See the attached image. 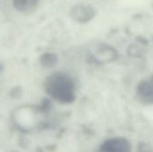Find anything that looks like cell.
I'll use <instances>...</instances> for the list:
<instances>
[{"label": "cell", "instance_id": "6da1fadb", "mask_svg": "<svg viewBox=\"0 0 153 152\" xmlns=\"http://www.w3.org/2000/svg\"><path fill=\"white\" fill-rule=\"evenodd\" d=\"M43 88L48 97L58 104L71 105L76 100V83L65 72L57 71L50 73L46 78Z\"/></svg>", "mask_w": 153, "mask_h": 152}, {"label": "cell", "instance_id": "7a4b0ae2", "mask_svg": "<svg viewBox=\"0 0 153 152\" xmlns=\"http://www.w3.org/2000/svg\"><path fill=\"white\" fill-rule=\"evenodd\" d=\"M90 60L97 65H107L115 62L118 58L117 50L104 42H96L89 48Z\"/></svg>", "mask_w": 153, "mask_h": 152}, {"label": "cell", "instance_id": "3957f363", "mask_svg": "<svg viewBox=\"0 0 153 152\" xmlns=\"http://www.w3.org/2000/svg\"><path fill=\"white\" fill-rule=\"evenodd\" d=\"M94 152H133V146L126 137L113 136L104 140Z\"/></svg>", "mask_w": 153, "mask_h": 152}, {"label": "cell", "instance_id": "277c9868", "mask_svg": "<svg viewBox=\"0 0 153 152\" xmlns=\"http://www.w3.org/2000/svg\"><path fill=\"white\" fill-rule=\"evenodd\" d=\"M135 98L143 106H153V74L142 80L136 86Z\"/></svg>", "mask_w": 153, "mask_h": 152}, {"label": "cell", "instance_id": "5b68a950", "mask_svg": "<svg viewBox=\"0 0 153 152\" xmlns=\"http://www.w3.org/2000/svg\"><path fill=\"white\" fill-rule=\"evenodd\" d=\"M97 14L96 9L89 4H76L70 10L71 18L78 23L84 24L90 22Z\"/></svg>", "mask_w": 153, "mask_h": 152}, {"label": "cell", "instance_id": "8992f818", "mask_svg": "<svg viewBox=\"0 0 153 152\" xmlns=\"http://www.w3.org/2000/svg\"><path fill=\"white\" fill-rule=\"evenodd\" d=\"M39 0H13V8L21 13H30L37 9Z\"/></svg>", "mask_w": 153, "mask_h": 152}, {"label": "cell", "instance_id": "52a82bcc", "mask_svg": "<svg viewBox=\"0 0 153 152\" xmlns=\"http://www.w3.org/2000/svg\"><path fill=\"white\" fill-rule=\"evenodd\" d=\"M39 65L45 69H52L58 63V56L53 52H45L39 56Z\"/></svg>", "mask_w": 153, "mask_h": 152}, {"label": "cell", "instance_id": "ba28073f", "mask_svg": "<svg viewBox=\"0 0 153 152\" xmlns=\"http://www.w3.org/2000/svg\"><path fill=\"white\" fill-rule=\"evenodd\" d=\"M137 152H153V150L148 143L141 142L137 147Z\"/></svg>", "mask_w": 153, "mask_h": 152}, {"label": "cell", "instance_id": "9c48e42d", "mask_svg": "<svg viewBox=\"0 0 153 152\" xmlns=\"http://www.w3.org/2000/svg\"><path fill=\"white\" fill-rule=\"evenodd\" d=\"M3 71H4V65L0 62V74L2 73Z\"/></svg>", "mask_w": 153, "mask_h": 152}, {"label": "cell", "instance_id": "30bf717a", "mask_svg": "<svg viewBox=\"0 0 153 152\" xmlns=\"http://www.w3.org/2000/svg\"><path fill=\"white\" fill-rule=\"evenodd\" d=\"M152 9H153V4H152Z\"/></svg>", "mask_w": 153, "mask_h": 152}]
</instances>
